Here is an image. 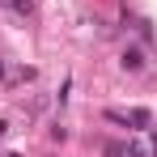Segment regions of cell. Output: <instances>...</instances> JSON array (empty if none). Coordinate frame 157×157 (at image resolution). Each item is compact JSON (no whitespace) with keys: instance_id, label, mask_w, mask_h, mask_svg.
<instances>
[{"instance_id":"6da1fadb","label":"cell","mask_w":157,"mask_h":157,"mask_svg":"<svg viewBox=\"0 0 157 157\" xmlns=\"http://www.w3.org/2000/svg\"><path fill=\"white\" fill-rule=\"evenodd\" d=\"M123 68H128V72H140V68H144V51H140V47H128V51H123Z\"/></svg>"},{"instance_id":"7a4b0ae2","label":"cell","mask_w":157,"mask_h":157,"mask_svg":"<svg viewBox=\"0 0 157 157\" xmlns=\"http://www.w3.org/2000/svg\"><path fill=\"white\" fill-rule=\"evenodd\" d=\"M128 123H132V128H136V132H144V128H149V123H153V115L136 106V110H132V115H128Z\"/></svg>"},{"instance_id":"3957f363","label":"cell","mask_w":157,"mask_h":157,"mask_svg":"<svg viewBox=\"0 0 157 157\" xmlns=\"http://www.w3.org/2000/svg\"><path fill=\"white\" fill-rule=\"evenodd\" d=\"M4 4H9L17 17H30V13H34V0H4Z\"/></svg>"},{"instance_id":"277c9868","label":"cell","mask_w":157,"mask_h":157,"mask_svg":"<svg viewBox=\"0 0 157 157\" xmlns=\"http://www.w3.org/2000/svg\"><path fill=\"white\" fill-rule=\"evenodd\" d=\"M106 157H128V149L123 144H106Z\"/></svg>"},{"instance_id":"5b68a950","label":"cell","mask_w":157,"mask_h":157,"mask_svg":"<svg viewBox=\"0 0 157 157\" xmlns=\"http://www.w3.org/2000/svg\"><path fill=\"white\" fill-rule=\"evenodd\" d=\"M0 77H4V64H0Z\"/></svg>"},{"instance_id":"8992f818","label":"cell","mask_w":157,"mask_h":157,"mask_svg":"<svg viewBox=\"0 0 157 157\" xmlns=\"http://www.w3.org/2000/svg\"><path fill=\"white\" fill-rule=\"evenodd\" d=\"M153 157H157V153H153Z\"/></svg>"}]
</instances>
